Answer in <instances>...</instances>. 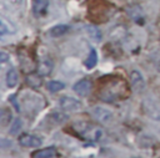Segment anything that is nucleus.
<instances>
[{
	"instance_id": "obj_1",
	"label": "nucleus",
	"mask_w": 160,
	"mask_h": 158,
	"mask_svg": "<svg viewBox=\"0 0 160 158\" xmlns=\"http://www.w3.org/2000/svg\"><path fill=\"white\" fill-rule=\"evenodd\" d=\"M128 86L122 80H118V81H112L109 82L99 93V97L102 101L106 102H114L121 98H125L128 96Z\"/></svg>"
},
{
	"instance_id": "obj_2",
	"label": "nucleus",
	"mask_w": 160,
	"mask_h": 158,
	"mask_svg": "<svg viewBox=\"0 0 160 158\" xmlns=\"http://www.w3.org/2000/svg\"><path fill=\"white\" fill-rule=\"evenodd\" d=\"M76 131L79 132V134L86 139V141H91V142H98L104 136V131L94 124H88V123H82L76 126Z\"/></svg>"
},
{
	"instance_id": "obj_3",
	"label": "nucleus",
	"mask_w": 160,
	"mask_h": 158,
	"mask_svg": "<svg viewBox=\"0 0 160 158\" xmlns=\"http://www.w3.org/2000/svg\"><path fill=\"white\" fill-rule=\"evenodd\" d=\"M90 113H91V116H92L96 121H99L100 123H104V124L110 123V122L112 121V118H114L112 112H111L109 108H106V107H104V106H100V105L91 107Z\"/></svg>"
},
{
	"instance_id": "obj_4",
	"label": "nucleus",
	"mask_w": 160,
	"mask_h": 158,
	"mask_svg": "<svg viewBox=\"0 0 160 158\" xmlns=\"http://www.w3.org/2000/svg\"><path fill=\"white\" fill-rule=\"evenodd\" d=\"M59 106L61 107V109L68 112H76L82 107L81 102L71 96H61L59 98Z\"/></svg>"
},
{
	"instance_id": "obj_5",
	"label": "nucleus",
	"mask_w": 160,
	"mask_h": 158,
	"mask_svg": "<svg viewBox=\"0 0 160 158\" xmlns=\"http://www.w3.org/2000/svg\"><path fill=\"white\" fill-rule=\"evenodd\" d=\"M126 12H128V16L134 22H136L138 25H144L145 24V14H144V10L140 5H138V4L130 5L126 9Z\"/></svg>"
},
{
	"instance_id": "obj_6",
	"label": "nucleus",
	"mask_w": 160,
	"mask_h": 158,
	"mask_svg": "<svg viewBox=\"0 0 160 158\" xmlns=\"http://www.w3.org/2000/svg\"><path fill=\"white\" fill-rule=\"evenodd\" d=\"M19 143L22 147H26V148H36V147L41 146L42 141L38 136H34V134H30V133H22V134L19 136Z\"/></svg>"
},
{
	"instance_id": "obj_7",
	"label": "nucleus",
	"mask_w": 160,
	"mask_h": 158,
	"mask_svg": "<svg viewBox=\"0 0 160 158\" xmlns=\"http://www.w3.org/2000/svg\"><path fill=\"white\" fill-rule=\"evenodd\" d=\"M54 70V61L50 58V57H42L39 62H38V67H36V71L40 76H48Z\"/></svg>"
},
{
	"instance_id": "obj_8",
	"label": "nucleus",
	"mask_w": 160,
	"mask_h": 158,
	"mask_svg": "<svg viewBox=\"0 0 160 158\" xmlns=\"http://www.w3.org/2000/svg\"><path fill=\"white\" fill-rule=\"evenodd\" d=\"M130 86L136 92H140V91H142L145 88V80H144L142 75L138 70H134L130 73Z\"/></svg>"
},
{
	"instance_id": "obj_9",
	"label": "nucleus",
	"mask_w": 160,
	"mask_h": 158,
	"mask_svg": "<svg viewBox=\"0 0 160 158\" xmlns=\"http://www.w3.org/2000/svg\"><path fill=\"white\" fill-rule=\"evenodd\" d=\"M91 87H92L91 81H90V80H88V78H82V80L78 81V82L74 85L72 90H74L79 96L85 97V96H88V95L90 93Z\"/></svg>"
},
{
	"instance_id": "obj_10",
	"label": "nucleus",
	"mask_w": 160,
	"mask_h": 158,
	"mask_svg": "<svg viewBox=\"0 0 160 158\" xmlns=\"http://www.w3.org/2000/svg\"><path fill=\"white\" fill-rule=\"evenodd\" d=\"M49 0H34L32 2V14L36 17H42L48 14Z\"/></svg>"
},
{
	"instance_id": "obj_11",
	"label": "nucleus",
	"mask_w": 160,
	"mask_h": 158,
	"mask_svg": "<svg viewBox=\"0 0 160 158\" xmlns=\"http://www.w3.org/2000/svg\"><path fill=\"white\" fill-rule=\"evenodd\" d=\"M59 153L56 152V148L55 147H46V148H42L40 151H36L31 154V157L36 158V157H40V158H52V157H58Z\"/></svg>"
},
{
	"instance_id": "obj_12",
	"label": "nucleus",
	"mask_w": 160,
	"mask_h": 158,
	"mask_svg": "<svg viewBox=\"0 0 160 158\" xmlns=\"http://www.w3.org/2000/svg\"><path fill=\"white\" fill-rule=\"evenodd\" d=\"M5 81H6V86L9 88H14L16 85H18V81H19V75H18V71L14 68V67H10L6 72V76H5Z\"/></svg>"
},
{
	"instance_id": "obj_13",
	"label": "nucleus",
	"mask_w": 160,
	"mask_h": 158,
	"mask_svg": "<svg viewBox=\"0 0 160 158\" xmlns=\"http://www.w3.org/2000/svg\"><path fill=\"white\" fill-rule=\"evenodd\" d=\"M69 30H70V27H69L68 25L61 24V25H55V26H52V27L49 30V34H50V36H52V37H59V36L65 35Z\"/></svg>"
},
{
	"instance_id": "obj_14",
	"label": "nucleus",
	"mask_w": 160,
	"mask_h": 158,
	"mask_svg": "<svg viewBox=\"0 0 160 158\" xmlns=\"http://www.w3.org/2000/svg\"><path fill=\"white\" fill-rule=\"evenodd\" d=\"M84 63H85V67L89 68V70H91V68H94L96 66V63H98V53H96V51L94 49L90 50V52H89V55H88V57H86Z\"/></svg>"
},
{
	"instance_id": "obj_15",
	"label": "nucleus",
	"mask_w": 160,
	"mask_h": 158,
	"mask_svg": "<svg viewBox=\"0 0 160 158\" xmlns=\"http://www.w3.org/2000/svg\"><path fill=\"white\" fill-rule=\"evenodd\" d=\"M11 118H12L11 109H10V108H8V107H4V108L1 109V113H0V121H1V126H2V127H5V126L10 124Z\"/></svg>"
},
{
	"instance_id": "obj_16",
	"label": "nucleus",
	"mask_w": 160,
	"mask_h": 158,
	"mask_svg": "<svg viewBox=\"0 0 160 158\" xmlns=\"http://www.w3.org/2000/svg\"><path fill=\"white\" fill-rule=\"evenodd\" d=\"M86 32H88V35H89V37H90L91 40H94V41H96V42L101 40V31H100L96 26H94V25L86 26Z\"/></svg>"
},
{
	"instance_id": "obj_17",
	"label": "nucleus",
	"mask_w": 160,
	"mask_h": 158,
	"mask_svg": "<svg viewBox=\"0 0 160 158\" xmlns=\"http://www.w3.org/2000/svg\"><path fill=\"white\" fill-rule=\"evenodd\" d=\"M12 32H15V29L10 24H8V21L4 17H1L0 19V35L4 36L6 34H12Z\"/></svg>"
},
{
	"instance_id": "obj_18",
	"label": "nucleus",
	"mask_w": 160,
	"mask_h": 158,
	"mask_svg": "<svg viewBox=\"0 0 160 158\" xmlns=\"http://www.w3.org/2000/svg\"><path fill=\"white\" fill-rule=\"evenodd\" d=\"M65 87V85L60 81H56V80H52V81H49L48 82V88L51 91V92H58V91H61L62 88Z\"/></svg>"
},
{
	"instance_id": "obj_19",
	"label": "nucleus",
	"mask_w": 160,
	"mask_h": 158,
	"mask_svg": "<svg viewBox=\"0 0 160 158\" xmlns=\"http://www.w3.org/2000/svg\"><path fill=\"white\" fill-rule=\"evenodd\" d=\"M26 82L31 86V87H39L41 86V78H40V75H30L26 77Z\"/></svg>"
},
{
	"instance_id": "obj_20",
	"label": "nucleus",
	"mask_w": 160,
	"mask_h": 158,
	"mask_svg": "<svg viewBox=\"0 0 160 158\" xmlns=\"http://www.w3.org/2000/svg\"><path fill=\"white\" fill-rule=\"evenodd\" d=\"M21 128H22V122H21V119L18 118V119H15V121L11 123V126H10V131H9V132H10L11 134H16Z\"/></svg>"
},
{
	"instance_id": "obj_21",
	"label": "nucleus",
	"mask_w": 160,
	"mask_h": 158,
	"mask_svg": "<svg viewBox=\"0 0 160 158\" xmlns=\"http://www.w3.org/2000/svg\"><path fill=\"white\" fill-rule=\"evenodd\" d=\"M50 118H51L55 123H61V122H64L68 117H66L64 113H52V114L50 116Z\"/></svg>"
},
{
	"instance_id": "obj_22",
	"label": "nucleus",
	"mask_w": 160,
	"mask_h": 158,
	"mask_svg": "<svg viewBox=\"0 0 160 158\" xmlns=\"http://www.w3.org/2000/svg\"><path fill=\"white\" fill-rule=\"evenodd\" d=\"M8 60H9V56L2 51V52L0 53V61H1V63H5Z\"/></svg>"
},
{
	"instance_id": "obj_23",
	"label": "nucleus",
	"mask_w": 160,
	"mask_h": 158,
	"mask_svg": "<svg viewBox=\"0 0 160 158\" xmlns=\"http://www.w3.org/2000/svg\"><path fill=\"white\" fill-rule=\"evenodd\" d=\"M15 1H16V2H21L22 0H15Z\"/></svg>"
}]
</instances>
